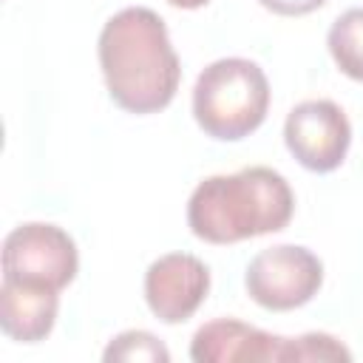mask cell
<instances>
[{"instance_id":"obj_6","label":"cell","mask_w":363,"mask_h":363,"mask_svg":"<svg viewBox=\"0 0 363 363\" xmlns=\"http://www.w3.org/2000/svg\"><path fill=\"white\" fill-rule=\"evenodd\" d=\"M289 153L312 173H329L343 164L352 145V125L332 99H303L284 122Z\"/></svg>"},{"instance_id":"obj_1","label":"cell","mask_w":363,"mask_h":363,"mask_svg":"<svg viewBox=\"0 0 363 363\" xmlns=\"http://www.w3.org/2000/svg\"><path fill=\"white\" fill-rule=\"evenodd\" d=\"M99 68L111 99L128 113L167 108L182 79V62L167 26L145 6H128L102 26Z\"/></svg>"},{"instance_id":"obj_11","label":"cell","mask_w":363,"mask_h":363,"mask_svg":"<svg viewBox=\"0 0 363 363\" xmlns=\"http://www.w3.org/2000/svg\"><path fill=\"white\" fill-rule=\"evenodd\" d=\"M102 357H105V360L167 363V360H170V352H167V346H164L156 335H150V332H145V329H128V332L116 335V337L105 346Z\"/></svg>"},{"instance_id":"obj_12","label":"cell","mask_w":363,"mask_h":363,"mask_svg":"<svg viewBox=\"0 0 363 363\" xmlns=\"http://www.w3.org/2000/svg\"><path fill=\"white\" fill-rule=\"evenodd\" d=\"M286 360H352V352L326 332H306L301 337H289Z\"/></svg>"},{"instance_id":"obj_14","label":"cell","mask_w":363,"mask_h":363,"mask_svg":"<svg viewBox=\"0 0 363 363\" xmlns=\"http://www.w3.org/2000/svg\"><path fill=\"white\" fill-rule=\"evenodd\" d=\"M167 3L176 6V9H199V6H204L210 0H167Z\"/></svg>"},{"instance_id":"obj_10","label":"cell","mask_w":363,"mask_h":363,"mask_svg":"<svg viewBox=\"0 0 363 363\" xmlns=\"http://www.w3.org/2000/svg\"><path fill=\"white\" fill-rule=\"evenodd\" d=\"M326 45L335 65L346 77L363 82V6L343 11L332 23L326 34Z\"/></svg>"},{"instance_id":"obj_2","label":"cell","mask_w":363,"mask_h":363,"mask_svg":"<svg viewBox=\"0 0 363 363\" xmlns=\"http://www.w3.org/2000/svg\"><path fill=\"white\" fill-rule=\"evenodd\" d=\"M292 213L289 182L272 167L252 164L199 182L187 201V227L201 241L235 244L284 230Z\"/></svg>"},{"instance_id":"obj_8","label":"cell","mask_w":363,"mask_h":363,"mask_svg":"<svg viewBox=\"0 0 363 363\" xmlns=\"http://www.w3.org/2000/svg\"><path fill=\"white\" fill-rule=\"evenodd\" d=\"M289 337L269 335L238 318H218L196 329L190 357L196 363H264L286 360Z\"/></svg>"},{"instance_id":"obj_4","label":"cell","mask_w":363,"mask_h":363,"mask_svg":"<svg viewBox=\"0 0 363 363\" xmlns=\"http://www.w3.org/2000/svg\"><path fill=\"white\" fill-rule=\"evenodd\" d=\"M79 269L74 238L48 221H28L14 227L3 241V281L34 284L45 289H65Z\"/></svg>"},{"instance_id":"obj_13","label":"cell","mask_w":363,"mask_h":363,"mask_svg":"<svg viewBox=\"0 0 363 363\" xmlns=\"http://www.w3.org/2000/svg\"><path fill=\"white\" fill-rule=\"evenodd\" d=\"M264 9L284 14V17H298V14H309L315 9H320L326 0H258Z\"/></svg>"},{"instance_id":"obj_5","label":"cell","mask_w":363,"mask_h":363,"mask_svg":"<svg viewBox=\"0 0 363 363\" xmlns=\"http://www.w3.org/2000/svg\"><path fill=\"white\" fill-rule=\"evenodd\" d=\"M323 284L320 258L301 244H278L261 250L244 272L250 298L272 312H289L309 303Z\"/></svg>"},{"instance_id":"obj_3","label":"cell","mask_w":363,"mask_h":363,"mask_svg":"<svg viewBox=\"0 0 363 363\" xmlns=\"http://www.w3.org/2000/svg\"><path fill=\"white\" fill-rule=\"evenodd\" d=\"M269 108V82L258 62L224 57L210 62L193 85V116L218 142L250 136Z\"/></svg>"},{"instance_id":"obj_7","label":"cell","mask_w":363,"mask_h":363,"mask_svg":"<svg viewBox=\"0 0 363 363\" xmlns=\"http://www.w3.org/2000/svg\"><path fill=\"white\" fill-rule=\"evenodd\" d=\"M210 292V269L190 252H167L145 272V301L162 323H184Z\"/></svg>"},{"instance_id":"obj_9","label":"cell","mask_w":363,"mask_h":363,"mask_svg":"<svg viewBox=\"0 0 363 363\" xmlns=\"http://www.w3.org/2000/svg\"><path fill=\"white\" fill-rule=\"evenodd\" d=\"M60 312V292L3 281L0 284V329L17 343H40L51 335Z\"/></svg>"}]
</instances>
